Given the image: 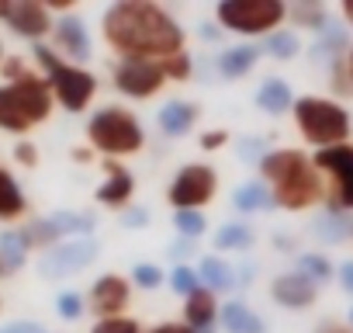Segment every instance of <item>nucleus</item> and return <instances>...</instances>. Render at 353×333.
Here are the masks:
<instances>
[{"label":"nucleus","instance_id":"ddd939ff","mask_svg":"<svg viewBox=\"0 0 353 333\" xmlns=\"http://www.w3.org/2000/svg\"><path fill=\"white\" fill-rule=\"evenodd\" d=\"M52 53L59 56V59H66V63H73V66H83L90 56H94V39H90V32H87V21L80 18V15H59L56 21H52Z\"/></svg>","mask_w":353,"mask_h":333},{"label":"nucleus","instance_id":"6ab92c4d","mask_svg":"<svg viewBox=\"0 0 353 333\" xmlns=\"http://www.w3.org/2000/svg\"><path fill=\"white\" fill-rule=\"evenodd\" d=\"M184 326H191L194 333H208L219 323V295H212L208 288H198L184 298Z\"/></svg>","mask_w":353,"mask_h":333},{"label":"nucleus","instance_id":"8fccbe9b","mask_svg":"<svg viewBox=\"0 0 353 333\" xmlns=\"http://www.w3.org/2000/svg\"><path fill=\"white\" fill-rule=\"evenodd\" d=\"M198 35H201L205 42H215V39H219V32H215V25H201V32H198Z\"/></svg>","mask_w":353,"mask_h":333},{"label":"nucleus","instance_id":"f8f14e48","mask_svg":"<svg viewBox=\"0 0 353 333\" xmlns=\"http://www.w3.org/2000/svg\"><path fill=\"white\" fill-rule=\"evenodd\" d=\"M97 240L94 236H80V240H63L56 247H49L39 260V274L42 278H73L80 271H87L97 260Z\"/></svg>","mask_w":353,"mask_h":333},{"label":"nucleus","instance_id":"9d476101","mask_svg":"<svg viewBox=\"0 0 353 333\" xmlns=\"http://www.w3.org/2000/svg\"><path fill=\"white\" fill-rule=\"evenodd\" d=\"M0 21H4V28H11V35L39 46L52 35L56 18L49 15L42 0H0Z\"/></svg>","mask_w":353,"mask_h":333},{"label":"nucleus","instance_id":"cd10ccee","mask_svg":"<svg viewBox=\"0 0 353 333\" xmlns=\"http://www.w3.org/2000/svg\"><path fill=\"white\" fill-rule=\"evenodd\" d=\"M263 49H267L274 59L288 63V59H294V56L301 53V39H298V32H291V28H277V32H270V35L263 39Z\"/></svg>","mask_w":353,"mask_h":333},{"label":"nucleus","instance_id":"09e8293b","mask_svg":"<svg viewBox=\"0 0 353 333\" xmlns=\"http://www.w3.org/2000/svg\"><path fill=\"white\" fill-rule=\"evenodd\" d=\"M339 15L346 18V25H353V0H343V4H339Z\"/></svg>","mask_w":353,"mask_h":333},{"label":"nucleus","instance_id":"a19ab883","mask_svg":"<svg viewBox=\"0 0 353 333\" xmlns=\"http://www.w3.org/2000/svg\"><path fill=\"white\" fill-rule=\"evenodd\" d=\"M121 222H125V229H145V226H149V212H145L142 205H135V209H125Z\"/></svg>","mask_w":353,"mask_h":333},{"label":"nucleus","instance_id":"9b49d317","mask_svg":"<svg viewBox=\"0 0 353 333\" xmlns=\"http://www.w3.org/2000/svg\"><path fill=\"white\" fill-rule=\"evenodd\" d=\"M111 87L128 97V101H152L166 80H163V70L159 63H149V59H118L114 70H111Z\"/></svg>","mask_w":353,"mask_h":333},{"label":"nucleus","instance_id":"412c9836","mask_svg":"<svg viewBox=\"0 0 353 333\" xmlns=\"http://www.w3.org/2000/svg\"><path fill=\"white\" fill-rule=\"evenodd\" d=\"M256 108L263 111V115H274V118H281V115H288L291 111V104H294V94H291V84L288 80H281V77H267L260 87H256Z\"/></svg>","mask_w":353,"mask_h":333},{"label":"nucleus","instance_id":"39448f33","mask_svg":"<svg viewBox=\"0 0 353 333\" xmlns=\"http://www.w3.org/2000/svg\"><path fill=\"white\" fill-rule=\"evenodd\" d=\"M145 125L125 104H101L87 118V146L101 160H128L145 149Z\"/></svg>","mask_w":353,"mask_h":333},{"label":"nucleus","instance_id":"2eb2a0df","mask_svg":"<svg viewBox=\"0 0 353 333\" xmlns=\"http://www.w3.org/2000/svg\"><path fill=\"white\" fill-rule=\"evenodd\" d=\"M101 171H104V181L97 184L94 202L111 212H125L135 198V174L128 166H121L118 160H101Z\"/></svg>","mask_w":353,"mask_h":333},{"label":"nucleus","instance_id":"423d86ee","mask_svg":"<svg viewBox=\"0 0 353 333\" xmlns=\"http://www.w3.org/2000/svg\"><path fill=\"white\" fill-rule=\"evenodd\" d=\"M291 118H294L298 135H301L308 146H315V149L343 146V142H350V132H353L350 111H346L336 97H322V94L294 97Z\"/></svg>","mask_w":353,"mask_h":333},{"label":"nucleus","instance_id":"79ce46f5","mask_svg":"<svg viewBox=\"0 0 353 333\" xmlns=\"http://www.w3.org/2000/svg\"><path fill=\"white\" fill-rule=\"evenodd\" d=\"M170 254L176 257V264H188L184 257H188V254H194V243H191V240H181V236H176V240H173V247H170Z\"/></svg>","mask_w":353,"mask_h":333},{"label":"nucleus","instance_id":"a211bd4d","mask_svg":"<svg viewBox=\"0 0 353 333\" xmlns=\"http://www.w3.org/2000/svg\"><path fill=\"white\" fill-rule=\"evenodd\" d=\"M256 63H260V46L239 42V46H229L215 56V73L222 80H243L256 70Z\"/></svg>","mask_w":353,"mask_h":333},{"label":"nucleus","instance_id":"5701e85b","mask_svg":"<svg viewBox=\"0 0 353 333\" xmlns=\"http://www.w3.org/2000/svg\"><path fill=\"white\" fill-rule=\"evenodd\" d=\"M52 236L63 243V240H80V236H90L94 233V216L90 212H73V209H59L52 216H46Z\"/></svg>","mask_w":353,"mask_h":333},{"label":"nucleus","instance_id":"393cba45","mask_svg":"<svg viewBox=\"0 0 353 333\" xmlns=\"http://www.w3.org/2000/svg\"><path fill=\"white\" fill-rule=\"evenodd\" d=\"M256 233L250 229V222H222L212 236V247L219 254H246L253 247Z\"/></svg>","mask_w":353,"mask_h":333},{"label":"nucleus","instance_id":"de8ad7c7","mask_svg":"<svg viewBox=\"0 0 353 333\" xmlns=\"http://www.w3.org/2000/svg\"><path fill=\"white\" fill-rule=\"evenodd\" d=\"M343 73H346V80H350V87H353V46H350V53H346V63H343Z\"/></svg>","mask_w":353,"mask_h":333},{"label":"nucleus","instance_id":"c03bdc74","mask_svg":"<svg viewBox=\"0 0 353 333\" xmlns=\"http://www.w3.org/2000/svg\"><path fill=\"white\" fill-rule=\"evenodd\" d=\"M94 156H97V153H94L90 146H73V149H70V160H73V163H94Z\"/></svg>","mask_w":353,"mask_h":333},{"label":"nucleus","instance_id":"f257e3e1","mask_svg":"<svg viewBox=\"0 0 353 333\" xmlns=\"http://www.w3.org/2000/svg\"><path fill=\"white\" fill-rule=\"evenodd\" d=\"M101 39L118 59L159 63L188 49V28L152 0H114L101 15Z\"/></svg>","mask_w":353,"mask_h":333},{"label":"nucleus","instance_id":"4be33fe9","mask_svg":"<svg viewBox=\"0 0 353 333\" xmlns=\"http://www.w3.org/2000/svg\"><path fill=\"white\" fill-rule=\"evenodd\" d=\"M28 212V198H25V188L18 184V178L0 166V222H18L25 219Z\"/></svg>","mask_w":353,"mask_h":333},{"label":"nucleus","instance_id":"7c9ffc66","mask_svg":"<svg viewBox=\"0 0 353 333\" xmlns=\"http://www.w3.org/2000/svg\"><path fill=\"white\" fill-rule=\"evenodd\" d=\"M56 316H59L63 323H80V319L87 316V298H83V292H77V288L59 292V295H56Z\"/></svg>","mask_w":353,"mask_h":333},{"label":"nucleus","instance_id":"a878e982","mask_svg":"<svg viewBox=\"0 0 353 333\" xmlns=\"http://www.w3.org/2000/svg\"><path fill=\"white\" fill-rule=\"evenodd\" d=\"M232 209L243 212V216H256V212H270L274 198H270L263 181H246V184H239L232 191Z\"/></svg>","mask_w":353,"mask_h":333},{"label":"nucleus","instance_id":"f03ea898","mask_svg":"<svg viewBox=\"0 0 353 333\" xmlns=\"http://www.w3.org/2000/svg\"><path fill=\"white\" fill-rule=\"evenodd\" d=\"M256 166H260V181L267 184V191L274 198V209L308 212L325 202V181L305 149H298V146L267 149L256 160Z\"/></svg>","mask_w":353,"mask_h":333},{"label":"nucleus","instance_id":"4c0bfd02","mask_svg":"<svg viewBox=\"0 0 353 333\" xmlns=\"http://www.w3.org/2000/svg\"><path fill=\"white\" fill-rule=\"evenodd\" d=\"M32 66L25 63V56H4V63H0V77H4V84H14L28 73Z\"/></svg>","mask_w":353,"mask_h":333},{"label":"nucleus","instance_id":"1a4fd4ad","mask_svg":"<svg viewBox=\"0 0 353 333\" xmlns=\"http://www.w3.org/2000/svg\"><path fill=\"white\" fill-rule=\"evenodd\" d=\"M315 171L329 181L325 184V202L332 212H353V142L315 149L312 156Z\"/></svg>","mask_w":353,"mask_h":333},{"label":"nucleus","instance_id":"bb28decb","mask_svg":"<svg viewBox=\"0 0 353 333\" xmlns=\"http://www.w3.org/2000/svg\"><path fill=\"white\" fill-rule=\"evenodd\" d=\"M0 264H4L8 278L18 274V271H25V264H28V247H25V240H21L18 229H0Z\"/></svg>","mask_w":353,"mask_h":333},{"label":"nucleus","instance_id":"a18cd8bd","mask_svg":"<svg viewBox=\"0 0 353 333\" xmlns=\"http://www.w3.org/2000/svg\"><path fill=\"white\" fill-rule=\"evenodd\" d=\"M315 333H353V326L350 323H336V319H325V323H319V330Z\"/></svg>","mask_w":353,"mask_h":333},{"label":"nucleus","instance_id":"c85d7f7f","mask_svg":"<svg viewBox=\"0 0 353 333\" xmlns=\"http://www.w3.org/2000/svg\"><path fill=\"white\" fill-rule=\"evenodd\" d=\"M159 70H163V80L166 84H184L194 77V56L184 49V53H173L166 59H159Z\"/></svg>","mask_w":353,"mask_h":333},{"label":"nucleus","instance_id":"58836bf2","mask_svg":"<svg viewBox=\"0 0 353 333\" xmlns=\"http://www.w3.org/2000/svg\"><path fill=\"white\" fill-rule=\"evenodd\" d=\"M229 139H232V135H229L225 129H208V132H205V135L198 139V146H201L205 153H215V149L229 146Z\"/></svg>","mask_w":353,"mask_h":333},{"label":"nucleus","instance_id":"3c124183","mask_svg":"<svg viewBox=\"0 0 353 333\" xmlns=\"http://www.w3.org/2000/svg\"><path fill=\"white\" fill-rule=\"evenodd\" d=\"M0 281H8V271H4V264H0Z\"/></svg>","mask_w":353,"mask_h":333},{"label":"nucleus","instance_id":"dca6fc26","mask_svg":"<svg viewBox=\"0 0 353 333\" xmlns=\"http://www.w3.org/2000/svg\"><path fill=\"white\" fill-rule=\"evenodd\" d=\"M270 298L281 305V309H291V312H305L315 305L319 298V285L308 281L301 271H284L270 281Z\"/></svg>","mask_w":353,"mask_h":333},{"label":"nucleus","instance_id":"f704fd0d","mask_svg":"<svg viewBox=\"0 0 353 333\" xmlns=\"http://www.w3.org/2000/svg\"><path fill=\"white\" fill-rule=\"evenodd\" d=\"M90 333H145V326L135 316H111V319H97L90 326Z\"/></svg>","mask_w":353,"mask_h":333},{"label":"nucleus","instance_id":"603ef678","mask_svg":"<svg viewBox=\"0 0 353 333\" xmlns=\"http://www.w3.org/2000/svg\"><path fill=\"white\" fill-rule=\"evenodd\" d=\"M4 56H8V53H4V42H0V63H4Z\"/></svg>","mask_w":353,"mask_h":333},{"label":"nucleus","instance_id":"f3484780","mask_svg":"<svg viewBox=\"0 0 353 333\" xmlns=\"http://www.w3.org/2000/svg\"><path fill=\"white\" fill-rule=\"evenodd\" d=\"M201 118V108L194 101H184V97H170L159 104L156 111V129L166 135V139H184L191 135V129L198 125Z\"/></svg>","mask_w":353,"mask_h":333},{"label":"nucleus","instance_id":"ea45409f","mask_svg":"<svg viewBox=\"0 0 353 333\" xmlns=\"http://www.w3.org/2000/svg\"><path fill=\"white\" fill-rule=\"evenodd\" d=\"M0 333H49L39 319H11L0 326Z\"/></svg>","mask_w":353,"mask_h":333},{"label":"nucleus","instance_id":"e433bc0d","mask_svg":"<svg viewBox=\"0 0 353 333\" xmlns=\"http://www.w3.org/2000/svg\"><path fill=\"white\" fill-rule=\"evenodd\" d=\"M11 156H14L18 166H25V171H35V166L42 163V153H39L35 139H18L14 149H11Z\"/></svg>","mask_w":353,"mask_h":333},{"label":"nucleus","instance_id":"864d4df0","mask_svg":"<svg viewBox=\"0 0 353 333\" xmlns=\"http://www.w3.org/2000/svg\"><path fill=\"white\" fill-rule=\"evenodd\" d=\"M350 326H353V309H350Z\"/></svg>","mask_w":353,"mask_h":333},{"label":"nucleus","instance_id":"c9c22d12","mask_svg":"<svg viewBox=\"0 0 353 333\" xmlns=\"http://www.w3.org/2000/svg\"><path fill=\"white\" fill-rule=\"evenodd\" d=\"M288 18H291L298 28H312V32H322V28H325V11H322V8H312V4L288 8Z\"/></svg>","mask_w":353,"mask_h":333},{"label":"nucleus","instance_id":"72a5a7b5","mask_svg":"<svg viewBox=\"0 0 353 333\" xmlns=\"http://www.w3.org/2000/svg\"><path fill=\"white\" fill-rule=\"evenodd\" d=\"M294 271H301V274H305L308 281H315V285H319V281H329V278H332V264H329V260H325L322 254H301V257H298V267H294Z\"/></svg>","mask_w":353,"mask_h":333},{"label":"nucleus","instance_id":"20e7f679","mask_svg":"<svg viewBox=\"0 0 353 333\" xmlns=\"http://www.w3.org/2000/svg\"><path fill=\"white\" fill-rule=\"evenodd\" d=\"M32 59L39 66V77L49 84V94H52L56 108H63L66 115H80V111H87L97 101L101 80L87 66H73V63L59 59L46 42L32 46Z\"/></svg>","mask_w":353,"mask_h":333},{"label":"nucleus","instance_id":"c756f323","mask_svg":"<svg viewBox=\"0 0 353 333\" xmlns=\"http://www.w3.org/2000/svg\"><path fill=\"white\" fill-rule=\"evenodd\" d=\"M173 229H176V236H181V240L198 243L208 233V216L205 212H173Z\"/></svg>","mask_w":353,"mask_h":333},{"label":"nucleus","instance_id":"49530a36","mask_svg":"<svg viewBox=\"0 0 353 333\" xmlns=\"http://www.w3.org/2000/svg\"><path fill=\"white\" fill-rule=\"evenodd\" d=\"M339 281H343L346 292H353V260H346V264L339 267Z\"/></svg>","mask_w":353,"mask_h":333},{"label":"nucleus","instance_id":"5fc2aeb1","mask_svg":"<svg viewBox=\"0 0 353 333\" xmlns=\"http://www.w3.org/2000/svg\"><path fill=\"white\" fill-rule=\"evenodd\" d=\"M0 309H4V298H0Z\"/></svg>","mask_w":353,"mask_h":333},{"label":"nucleus","instance_id":"6e6552de","mask_svg":"<svg viewBox=\"0 0 353 333\" xmlns=\"http://www.w3.org/2000/svg\"><path fill=\"white\" fill-rule=\"evenodd\" d=\"M219 195V171L212 163L191 160L166 184V202L173 212H205Z\"/></svg>","mask_w":353,"mask_h":333},{"label":"nucleus","instance_id":"2f4dec72","mask_svg":"<svg viewBox=\"0 0 353 333\" xmlns=\"http://www.w3.org/2000/svg\"><path fill=\"white\" fill-rule=\"evenodd\" d=\"M163 281H166V271L159 264H149V260H139L128 271V285H135L142 292H156V288H163Z\"/></svg>","mask_w":353,"mask_h":333},{"label":"nucleus","instance_id":"473e14b6","mask_svg":"<svg viewBox=\"0 0 353 333\" xmlns=\"http://www.w3.org/2000/svg\"><path fill=\"white\" fill-rule=\"evenodd\" d=\"M166 281H170V288L181 295V298H188L191 292H198L201 288V278H198V267H191V264H176L170 274H166Z\"/></svg>","mask_w":353,"mask_h":333},{"label":"nucleus","instance_id":"37998d69","mask_svg":"<svg viewBox=\"0 0 353 333\" xmlns=\"http://www.w3.org/2000/svg\"><path fill=\"white\" fill-rule=\"evenodd\" d=\"M145 333H194V330L184 326V323H156V326L145 330Z\"/></svg>","mask_w":353,"mask_h":333},{"label":"nucleus","instance_id":"7ed1b4c3","mask_svg":"<svg viewBox=\"0 0 353 333\" xmlns=\"http://www.w3.org/2000/svg\"><path fill=\"white\" fill-rule=\"evenodd\" d=\"M56 111V101L49 94V84L39 77V70H28L14 84H0V132L28 139L39 125H46Z\"/></svg>","mask_w":353,"mask_h":333},{"label":"nucleus","instance_id":"4468645a","mask_svg":"<svg viewBox=\"0 0 353 333\" xmlns=\"http://www.w3.org/2000/svg\"><path fill=\"white\" fill-rule=\"evenodd\" d=\"M87 298V312H94L97 319H111V316H125L128 302H132V285L125 274L118 271H104L101 278H94Z\"/></svg>","mask_w":353,"mask_h":333},{"label":"nucleus","instance_id":"aec40b11","mask_svg":"<svg viewBox=\"0 0 353 333\" xmlns=\"http://www.w3.org/2000/svg\"><path fill=\"white\" fill-rule=\"evenodd\" d=\"M219 323H222L225 333H267L263 316L239 298H229V302L219 305Z\"/></svg>","mask_w":353,"mask_h":333},{"label":"nucleus","instance_id":"0eeeda50","mask_svg":"<svg viewBox=\"0 0 353 333\" xmlns=\"http://www.w3.org/2000/svg\"><path fill=\"white\" fill-rule=\"evenodd\" d=\"M215 21L243 39H267L288 21L284 0H222L215 8Z\"/></svg>","mask_w":353,"mask_h":333},{"label":"nucleus","instance_id":"b1692460","mask_svg":"<svg viewBox=\"0 0 353 333\" xmlns=\"http://www.w3.org/2000/svg\"><path fill=\"white\" fill-rule=\"evenodd\" d=\"M198 278H201V288H208L212 295H225L236 288V267L219 254H212L198 264Z\"/></svg>","mask_w":353,"mask_h":333}]
</instances>
